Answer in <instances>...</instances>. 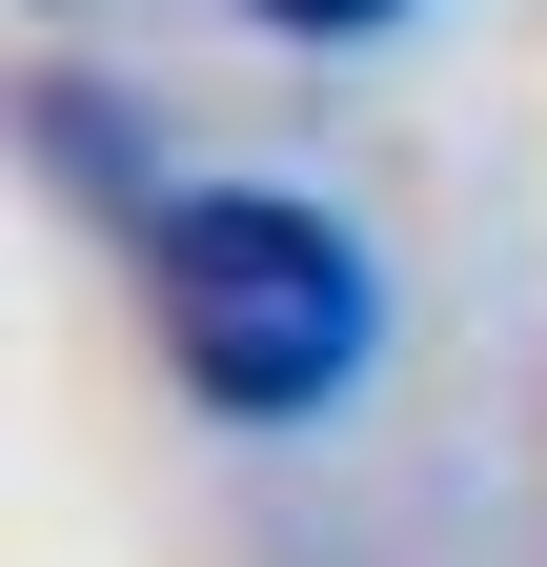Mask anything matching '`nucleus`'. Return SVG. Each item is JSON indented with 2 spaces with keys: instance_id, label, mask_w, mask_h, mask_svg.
Listing matches in <instances>:
<instances>
[{
  "instance_id": "obj_1",
  "label": "nucleus",
  "mask_w": 547,
  "mask_h": 567,
  "mask_svg": "<svg viewBox=\"0 0 547 567\" xmlns=\"http://www.w3.org/2000/svg\"><path fill=\"white\" fill-rule=\"evenodd\" d=\"M143 284H163V365L224 405V425H305L365 385L385 344V264L285 183H183L143 224Z\"/></svg>"
},
{
  "instance_id": "obj_2",
  "label": "nucleus",
  "mask_w": 547,
  "mask_h": 567,
  "mask_svg": "<svg viewBox=\"0 0 547 567\" xmlns=\"http://www.w3.org/2000/svg\"><path fill=\"white\" fill-rule=\"evenodd\" d=\"M264 21H285V41H385L405 0H264Z\"/></svg>"
}]
</instances>
